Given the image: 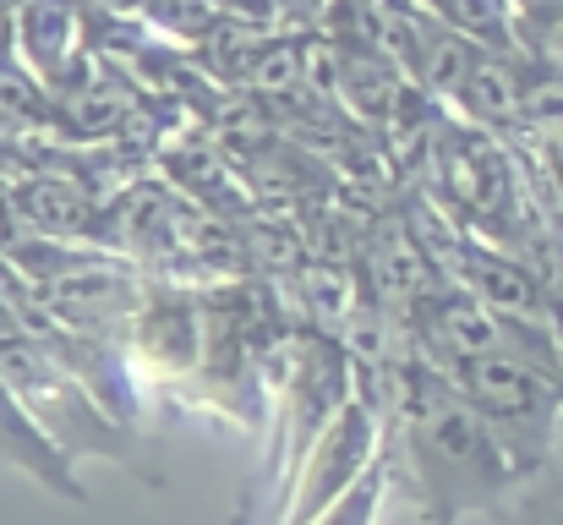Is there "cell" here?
<instances>
[{
    "mask_svg": "<svg viewBox=\"0 0 563 525\" xmlns=\"http://www.w3.org/2000/svg\"><path fill=\"white\" fill-rule=\"evenodd\" d=\"M383 449H388V466L405 471L421 515L438 525L498 510L504 493L520 482L509 455H504V444L482 422V411L427 356L416 361L405 405H399V416L383 433Z\"/></svg>",
    "mask_w": 563,
    "mask_h": 525,
    "instance_id": "obj_1",
    "label": "cell"
},
{
    "mask_svg": "<svg viewBox=\"0 0 563 525\" xmlns=\"http://www.w3.org/2000/svg\"><path fill=\"white\" fill-rule=\"evenodd\" d=\"M5 44L49 94H60L93 61V0H11Z\"/></svg>",
    "mask_w": 563,
    "mask_h": 525,
    "instance_id": "obj_6",
    "label": "cell"
},
{
    "mask_svg": "<svg viewBox=\"0 0 563 525\" xmlns=\"http://www.w3.org/2000/svg\"><path fill=\"white\" fill-rule=\"evenodd\" d=\"M509 11H515V50H526L563 17V0H509Z\"/></svg>",
    "mask_w": 563,
    "mask_h": 525,
    "instance_id": "obj_9",
    "label": "cell"
},
{
    "mask_svg": "<svg viewBox=\"0 0 563 525\" xmlns=\"http://www.w3.org/2000/svg\"><path fill=\"white\" fill-rule=\"evenodd\" d=\"M383 449V422L377 411L351 389L340 400V411L318 427V438L307 444L296 477H290V493H285V510L279 521H329L334 504L356 488V477L373 466V455Z\"/></svg>",
    "mask_w": 563,
    "mask_h": 525,
    "instance_id": "obj_4",
    "label": "cell"
},
{
    "mask_svg": "<svg viewBox=\"0 0 563 525\" xmlns=\"http://www.w3.org/2000/svg\"><path fill=\"white\" fill-rule=\"evenodd\" d=\"M531 61L520 50H482L471 61V72L460 77V88L443 99L460 121L482 127V132H498V138H515L520 127V110H526V88H531Z\"/></svg>",
    "mask_w": 563,
    "mask_h": 525,
    "instance_id": "obj_7",
    "label": "cell"
},
{
    "mask_svg": "<svg viewBox=\"0 0 563 525\" xmlns=\"http://www.w3.org/2000/svg\"><path fill=\"white\" fill-rule=\"evenodd\" d=\"M219 17H235L257 33H301L312 28V6L307 0H213Z\"/></svg>",
    "mask_w": 563,
    "mask_h": 525,
    "instance_id": "obj_8",
    "label": "cell"
},
{
    "mask_svg": "<svg viewBox=\"0 0 563 525\" xmlns=\"http://www.w3.org/2000/svg\"><path fill=\"white\" fill-rule=\"evenodd\" d=\"M197 350H202V285L154 274L137 313L126 318V361L181 389L197 367Z\"/></svg>",
    "mask_w": 563,
    "mask_h": 525,
    "instance_id": "obj_5",
    "label": "cell"
},
{
    "mask_svg": "<svg viewBox=\"0 0 563 525\" xmlns=\"http://www.w3.org/2000/svg\"><path fill=\"white\" fill-rule=\"evenodd\" d=\"M0 378L60 455H71V460L99 455V460H115V466L148 477L143 455H132V427L115 422L33 335H22V329L0 335Z\"/></svg>",
    "mask_w": 563,
    "mask_h": 525,
    "instance_id": "obj_3",
    "label": "cell"
},
{
    "mask_svg": "<svg viewBox=\"0 0 563 525\" xmlns=\"http://www.w3.org/2000/svg\"><path fill=\"white\" fill-rule=\"evenodd\" d=\"M460 394L482 411L493 438L504 444L520 482H537L553 466L563 422V378L526 356H449L438 361Z\"/></svg>",
    "mask_w": 563,
    "mask_h": 525,
    "instance_id": "obj_2",
    "label": "cell"
},
{
    "mask_svg": "<svg viewBox=\"0 0 563 525\" xmlns=\"http://www.w3.org/2000/svg\"><path fill=\"white\" fill-rule=\"evenodd\" d=\"M542 160V171H548V181H553V197L563 203V149H553V154H537Z\"/></svg>",
    "mask_w": 563,
    "mask_h": 525,
    "instance_id": "obj_10",
    "label": "cell"
},
{
    "mask_svg": "<svg viewBox=\"0 0 563 525\" xmlns=\"http://www.w3.org/2000/svg\"><path fill=\"white\" fill-rule=\"evenodd\" d=\"M307 6H318V0H307Z\"/></svg>",
    "mask_w": 563,
    "mask_h": 525,
    "instance_id": "obj_11",
    "label": "cell"
}]
</instances>
